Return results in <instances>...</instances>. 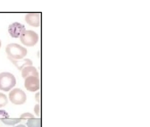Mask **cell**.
Returning a JSON list of instances; mask_svg holds the SVG:
<instances>
[{
  "instance_id": "6da1fadb",
  "label": "cell",
  "mask_w": 150,
  "mask_h": 127,
  "mask_svg": "<svg viewBox=\"0 0 150 127\" xmlns=\"http://www.w3.org/2000/svg\"><path fill=\"white\" fill-rule=\"evenodd\" d=\"M6 51L8 57L14 60L22 59L28 53L27 49L17 43H13L7 46Z\"/></svg>"
},
{
  "instance_id": "7a4b0ae2",
  "label": "cell",
  "mask_w": 150,
  "mask_h": 127,
  "mask_svg": "<svg viewBox=\"0 0 150 127\" xmlns=\"http://www.w3.org/2000/svg\"><path fill=\"white\" fill-rule=\"evenodd\" d=\"M16 83V78L12 73L8 72L0 73V90L9 91L15 86Z\"/></svg>"
},
{
  "instance_id": "3957f363",
  "label": "cell",
  "mask_w": 150,
  "mask_h": 127,
  "mask_svg": "<svg viewBox=\"0 0 150 127\" xmlns=\"http://www.w3.org/2000/svg\"><path fill=\"white\" fill-rule=\"evenodd\" d=\"M22 43L28 47L34 46L38 42L39 36L36 32L32 30H26L20 37Z\"/></svg>"
},
{
  "instance_id": "277c9868",
  "label": "cell",
  "mask_w": 150,
  "mask_h": 127,
  "mask_svg": "<svg viewBox=\"0 0 150 127\" xmlns=\"http://www.w3.org/2000/svg\"><path fill=\"white\" fill-rule=\"evenodd\" d=\"M9 99L13 104L21 105L26 102L27 97L26 93L23 90L16 88L13 89L9 93Z\"/></svg>"
},
{
  "instance_id": "5b68a950",
  "label": "cell",
  "mask_w": 150,
  "mask_h": 127,
  "mask_svg": "<svg viewBox=\"0 0 150 127\" xmlns=\"http://www.w3.org/2000/svg\"><path fill=\"white\" fill-rule=\"evenodd\" d=\"M24 86L28 91L35 92L40 89V83L39 78L35 76H29L25 78Z\"/></svg>"
},
{
  "instance_id": "8992f818",
  "label": "cell",
  "mask_w": 150,
  "mask_h": 127,
  "mask_svg": "<svg viewBox=\"0 0 150 127\" xmlns=\"http://www.w3.org/2000/svg\"><path fill=\"white\" fill-rule=\"evenodd\" d=\"M26 30L24 25L17 22L9 25L8 27V33L11 37L14 38H19Z\"/></svg>"
},
{
  "instance_id": "52a82bcc",
  "label": "cell",
  "mask_w": 150,
  "mask_h": 127,
  "mask_svg": "<svg viewBox=\"0 0 150 127\" xmlns=\"http://www.w3.org/2000/svg\"><path fill=\"white\" fill-rule=\"evenodd\" d=\"M25 21L27 24L34 27L40 26L41 18L39 13H29L25 16Z\"/></svg>"
},
{
  "instance_id": "ba28073f",
  "label": "cell",
  "mask_w": 150,
  "mask_h": 127,
  "mask_svg": "<svg viewBox=\"0 0 150 127\" xmlns=\"http://www.w3.org/2000/svg\"><path fill=\"white\" fill-rule=\"evenodd\" d=\"M22 76L24 78L31 76L39 78V73L34 66H26L22 70Z\"/></svg>"
},
{
  "instance_id": "9c48e42d",
  "label": "cell",
  "mask_w": 150,
  "mask_h": 127,
  "mask_svg": "<svg viewBox=\"0 0 150 127\" xmlns=\"http://www.w3.org/2000/svg\"><path fill=\"white\" fill-rule=\"evenodd\" d=\"M8 58L20 71H22V70L26 66H32L33 65V62L30 59L28 58L20 60H14L9 57Z\"/></svg>"
},
{
  "instance_id": "30bf717a",
  "label": "cell",
  "mask_w": 150,
  "mask_h": 127,
  "mask_svg": "<svg viewBox=\"0 0 150 127\" xmlns=\"http://www.w3.org/2000/svg\"><path fill=\"white\" fill-rule=\"evenodd\" d=\"M28 127H41V119L40 118H32L27 121Z\"/></svg>"
},
{
  "instance_id": "8fae6325",
  "label": "cell",
  "mask_w": 150,
  "mask_h": 127,
  "mask_svg": "<svg viewBox=\"0 0 150 127\" xmlns=\"http://www.w3.org/2000/svg\"><path fill=\"white\" fill-rule=\"evenodd\" d=\"M1 122L7 125H15L21 121V118H7L1 119Z\"/></svg>"
},
{
  "instance_id": "7c38bea8",
  "label": "cell",
  "mask_w": 150,
  "mask_h": 127,
  "mask_svg": "<svg viewBox=\"0 0 150 127\" xmlns=\"http://www.w3.org/2000/svg\"><path fill=\"white\" fill-rule=\"evenodd\" d=\"M8 103V99L6 94L0 92V108L6 106Z\"/></svg>"
},
{
  "instance_id": "4fadbf2b",
  "label": "cell",
  "mask_w": 150,
  "mask_h": 127,
  "mask_svg": "<svg viewBox=\"0 0 150 127\" xmlns=\"http://www.w3.org/2000/svg\"><path fill=\"white\" fill-rule=\"evenodd\" d=\"M35 116L31 113H25L22 114L20 116V118L21 120H28L30 118H34Z\"/></svg>"
},
{
  "instance_id": "5bb4252c",
  "label": "cell",
  "mask_w": 150,
  "mask_h": 127,
  "mask_svg": "<svg viewBox=\"0 0 150 127\" xmlns=\"http://www.w3.org/2000/svg\"><path fill=\"white\" fill-rule=\"evenodd\" d=\"M9 115L7 112L3 109H0V119H7L9 118Z\"/></svg>"
},
{
  "instance_id": "9a60e30c",
  "label": "cell",
  "mask_w": 150,
  "mask_h": 127,
  "mask_svg": "<svg viewBox=\"0 0 150 127\" xmlns=\"http://www.w3.org/2000/svg\"><path fill=\"white\" fill-rule=\"evenodd\" d=\"M34 111L35 113L38 116H40L41 115V108H40V105L37 104L35 106L34 108Z\"/></svg>"
},
{
  "instance_id": "2e32d148",
  "label": "cell",
  "mask_w": 150,
  "mask_h": 127,
  "mask_svg": "<svg viewBox=\"0 0 150 127\" xmlns=\"http://www.w3.org/2000/svg\"><path fill=\"white\" fill-rule=\"evenodd\" d=\"M14 127H27L25 125H23L22 124H20L19 125H17V126H15Z\"/></svg>"
},
{
  "instance_id": "e0dca14e",
  "label": "cell",
  "mask_w": 150,
  "mask_h": 127,
  "mask_svg": "<svg viewBox=\"0 0 150 127\" xmlns=\"http://www.w3.org/2000/svg\"><path fill=\"white\" fill-rule=\"evenodd\" d=\"M1 40H0V48H1Z\"/></svg>"
}]
</instances>
